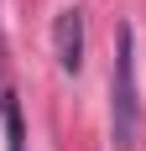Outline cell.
Listing matches in <instances>:
<instances>
[{
    "mask_svg": "<svg viewBox=\"0 0 146 151\" xmlns=\"http://www.w3.org/2000/svg\"><path fill=\"white\" fill-rule=\"evenodd\" d=\"M0 125H5V151H26V120L11 89H0Z\"/></svg>",
    "mask_w": 146,
    "mask_h": 151,
    "instance_id": "obj_3",
    "label": "cell"
},
{
    "mask_svg": "<svg viewBox=\"0 0 146 151\" xmlns=\"http://www.w3.org/2000/svg\"><path fill=\"white\" fill-rule=\"evenodd\" d=\"M141 136V89H136V31H115V68H110V146L136 151Z\"/></svg>",
    "mask_w": 146,
    "mask_h": 151,
    "instance_id": "obj_1",
    "label": "cell"
},
{
    "mask_svg": "<svg viewBox=\"0 0 146 151\" xmlns=\"http://www.w3.org/2000/svg\"><path fill=\"white\" fill-rule=\"evenodd\" d=\"M52 52H58L63 73H78L84 68V11L78 5H63L52 16Z\"/></svg>",
    "mask_w": 146,
    "mask_h": 151,
    "instance_id": "obj_2",
    "label": "cell"
},
{
    "mask_svg": "<svg viewBox=\"0 0 146 151\" xmlns=\"http://www.w3.org/2000/svg\"><path fill=\"white\" fill-rule=\"evenodd\" d=\"M0 89H5V47H0Z\"/></svg>",
    "mask_w": 146,
    "mask_h": 151,
    "instance_id": "obj_4",
    "label": "cell"
}]
</instances>
